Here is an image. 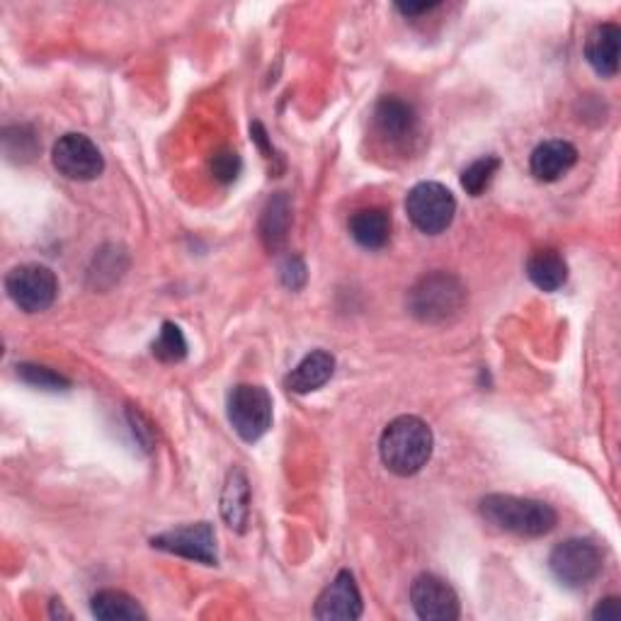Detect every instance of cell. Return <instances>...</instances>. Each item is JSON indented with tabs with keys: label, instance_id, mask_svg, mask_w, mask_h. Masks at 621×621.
Returning a JSON list of instances; mask_svg holds the SVG:
<instances>
[{
	"label": "cell",
	"instance_id": "6da1fadb",
	"mask_svg": "<svg viewBox=\"0 0 621 621\" xmlns=\"http://www.w3.org/2000/svg\"><path fill=\"white\" fill-rule=\"evenodd\" d=\"M434 438L426 420L401 416L381 432L379 454L386 469L396 476H416L432 457Z\"/></svg>",
	"mask_w": 621,
	"mask_h": 621
},
{
	"label": "cell",
	"instance_id": "7a4b0ae2",
	"mask_svg": "<svg viewBox=\"0 0 621 621\" xmlns=\"http://www.w3.org/2000/svg\"><path fill=\"white\" fill-rule=\"evenodd\" d=\"M485 522L517 536H544L556 527L558 515L548 503L517 495H485L481 500Z\"/></svg>",
	"mask_w": 621,
	"mask_h": 621
},
{
	"label": "cell",
	"instance_id": "3957f363",
	"mask_svg": "<svg viewBox=\"0 0 621 621\" xmlns=\"http://www.w3.org/2000/svg\"><path fill=\"white\" fill-rule=\"evenodd\" d=\"M466 306V287L449 273H430L420 277L408 292V310L420 324H447Z\"/></svg>",
	"mask_w": 621,
	"mask_h": 621
},
{
	"label": "cell",
	"instance_id": "277c9868",
	"mask_svg": "<svg viewBox=\"0 0 621 621\" xmlns=\"http://www.w3.org/2000/svg\"><path fill=\"white\" fill-rule=\"evenodd\" d=\"M406 214L418 231L440 236L454 221L457 200L442 182H418L406 197Z\"/></svg>",
	"mask_w": 621,
	"mask_h": 621
},
{
	"label": "cell",
	"instance_id": "5b68a950",
	"mask_svg": "<svg viewBox=\"0 0 621 621\" xmlns=\"http://www.w3.org/2000/svg\"><path fill=\"white\" fill-rule=\"evenodd\" d=\"M548 568L558 583L578 590L593 583L603 571V554L587 540H566L554 546Z\"/></svg>",
	"mask_w": 621,
	"mask_h": 621
},
{
	"label": "cell",
	"instance_id": "8992f818",
	"mask_svg": "<svg viewBox=\"0 0 621 621\" xmlns=\"http://www.w3.org/2000/svg\"><path fill=\"white\" fill-rule=\"evenodd\" d=\"M5 292L25 314H41L56 302L59 279L47 265H17L5 277Z\"/></svg>",
	"mask_w": 621,
	"mask_h": 621
},
{
	"label": "cell",
	"instance_id": "52a82bcc",
	"mask_svg": "<svg viewBox=\"0 0 621 621\" xmlns=\"http://www.w3.org/2000/svg\"><path fill=\"white\" fill-rule=\"evenodd\" d=\"M229 420L238 438L257 442L273 428V396L255 384L236 386L229 396Z\"/></svg>",
	"mask_w": 621,
	"mask_h": 621
},
{
	"label": "cell",
	"instance_id": "ba28073f",
	"mask_svg": "<svg viewBox=\"0 0 621 621\" xmlns=\"http://www.w3.org/2000/svg\"><path fill=\"white\" fill-rule=\"evenodd\" d=\"M51 163L64 178L78 182L96 180L105 170V159L86 134H64L51 149Z\"/></svg>",
	"mask_w": 621,
	"mask_h": 621
},
{
	"label": "cell",
	"instance_id": "9c48e42d",
	"mask_svg": "<svg viewBox=\"0 0 621 621\" xmlns=\"http://www.w3.org/2000/svg\"><path fill=\"white\" fill-rule=\"evenodd\" d=\"M151 546L204 566H216V558H219V554H216V534L210 522L185 524L178 527V530L163 532L153 536Z\"/></svg>",
	"mask_w": 621,
	"mask_h": 621
},
{
	"label": "cell",
	"instance_id": "30bf717a",
	"mask_svg": "<svg viewBox=\"0 0 621 621\" xmlns=\"http://www.w3.org/2000/svg\"><path fill=\"white\" fill-rule=\"evenodd\" d=\"M410 603L416 614L426 621L459 619V597L449 583L432 573H422L410 587Z\"/></svg>",
	"mask_w": 621,
	"mask_h": 621
},
{
	"label": "cell",
	"instance_id": "8fae6325",
	"mask_svg": "<svg viewBox=\"0 0 621 621\" xmlns=\"http://www.w3.org/2000/svg\"><path fill=\"white\" fill-rule=\"evenodd\" d=\"M314 617L324 621L333 619L352 621L362 617V595L350 571H340L335 575V581L320 593Z\"/></svg>",
	"mask_w": 621,
	"mask_h": 621
},
{
	"label": "cell",
	"instance_id": "7c38bea8",
	"mask_svg": "<svg viewBox=\"0 0 621 621\" xmlns=\"http://www.w3.org/2000/svg\"><path fill=\"white\" fill-rule=\"evenodd\" d=\"M575 161H578V149L573 143H568L563 139H552L540 143V147L532 151L530 168L536 180L556 182L573 168Z\"/></svg>",
	"mask_w": 621,
	"mask_h": 621
},
{
	"label": "cell",
	"instance_id": "4fadbf2b",
	"mask_svg": "<svg viewBox=\"0 0 621 621\" xmlns=\"http://www.w3.org/2000/svg\"><path fill=\"white\" fill-rule=\"evenodd\" d=\"M619 45H621V29L614 23L597 25L593 33L587 35L585 59H587V64L595 68V74L605 76V78L617 76Z\"/></svg>",
	"mask_w": 621,
	"mask_h": 621
},
{
	"label": "cell",
	"instance_id": "5bb4252c",
	"mask_svg": "<svg viewBox=\"0 0 621 621\" xmlns=\"http://www.w3.org/2000/svg\"><path fill=\"white\" fill-rule=\"evenodd\" d=\"M221 515L226 524L236 532H245L248 517H251V485L243 469H231L226 476L224 493H221Z\"/></svg>",
	"mask_w": 621,
	"mask_h": 621
},
{
	"label": "cell",
	"instance_id": "9a60e30c",
	"mask_svg": "<svg viewBox=\"0 0 621 621\" xmlns=\"http://www.w3.org/2000/svg\"><path fill=\"white\" fill-rule=\"evenodd\" d=\"M335 371V357L326 350H314L287 377V389L294 393H310L326 384Z\"/></svg>",
	"mask_w": 621,
	"mask_h": 621
},
{
	"label": "cell",
	"instance_id": "2e32d148",
	"mask_svg": "<svg viewBox=\"0 0 621 621\" xmlns=\"http://www.w3.org/2000/svg\"><path fill=\"white\" fill-rule=\"evenodd\" d=\"M375 122L379 131L389 139H406L416 129V110L410 102L401 98H381L375 110Z\"/></svg>",
	"mask_w": 621,
	"mask_h": 621
},
{
	"label": "cell",
	"instance_id": "e0dca14e",
	"mask_svg": "<svg viewBox=\"0 0 621 621\" xmlns=\"http://www.w3.org/2000/svg\"><path fill=\"white\" fill-rule=\"evenodd\" d=\"M350 236L367 251H379L391 238V216L384 210H377V206L359 210L350 219Z\"/></svg>",
	"mask_w": 621,
	"mask_h": 621
},
{
	"label": "cell",
	"instance_id": "ac0fdd59",
	"mask_svg": "<svg viewBox=\"0 0 621 621\" xmlns=\"http://www.w3.org/2000/svg\"><path fill=\"white\" fill-rule=\"evenodd\" d=\"M527 277L542 292H558L568 282V265L561 253L544 248V251H534L527 261Z\"/></svg>",
	"mask_w": 621,
	"mask_h": 621
},
{
	"label": "cell",
	"instance_id": "d6986e66",
	"mask_svg": "<svg viewBox=\"0 0 621 621\" xmlns=\"http://www.w3.org/2000/svg\"><path fill=\"white\" fill-rule=\"evenodd\" d=\"M289 224H292V204H289L284 192H277L270 197V202L265 204L261 216V241L267 251L275 253L284 245Z\"/></svg>",
	"mask_w": 621,
	"mask_h": 621
},
{
	"label": "cell",
	"instance_id": "ffe728a7",
	"mask_svg": "<svg viewBox=\"0 0 621 621\" xmlns=\"http://www.w3.org/2000/svg\"><path fill=\"white\" fill-rule=\"evenodd\" d=\"M90 609H92V617L105 619V621L147 619V612L139 607L137 599L127 593H122V590H100L98 595H92Z\"/></svg>",
	"mask_w": 621,
	"mask_h": 621
},
{
	"label": "cell",
	"instance_id": "44dd1931",
	"mask_svg": "<svg viewBox=\"0 0 621 621\" xmlns=\"http://www.w3.org/2000/svg\"><path fill=\"white\" fill-rule=\"evenodd\" d=\"M498 168H500L498 155H483V159L473 161L469 168L461 173V188L471 197L483 194L485 190H489V185L493 182Z\"/></svg>",
	"mask_w": 621,
	"mask_h": 621
},
{
	"label": "cell",
	"instance_id": "7402d4cb",
	"mask_svg": "<svg viewBox=\"0 0 621 621\" xmlns=\"http://www.w3.org/2000/svg\"><path fill=\"white\" fill-rule=\"evenodd\" d=\"M151 350L161 362H182L185 357H188V340H185L180 326L165 320L161 328V335L159 340H155Z\"/></svg>",
	"mask_w": 621,
	"mask_h": 621
},
{
	"label": "cell",
	"instance_id": "603a6c76",
	"mask_svg": "<svg viewBox=\"0 0 621 621\" xmlns=\"http://www.w3.org/2000/svg\"><path fill=\"white\" fill-rule=\"evenodd\" d=\"M17 377L23 379L25 384L45 391H66L71 386V381L61 377L59 371L39 365H17Z\"/></svg>",
	"mask_w": 621,
	"mask_h": 621
},
{
	"label": "cell",
	"instance_id": "cb8c5ba5",
	"mask_svg": "<svg viewBox=\"0 0 621 621\" xmlns=\"http://www.w3.org/2000/svg\"><path fill=\"white\" fill-rule=\"evenodd\" d=\"M210 168H212L214 178L219 180V182H233L238 175H241V170H243V161H241V155H238L236 151L224 149L219 153H214Z\"/></svg>",
	"mask_w": 621,
	"mask_h": 621
},
{
	"label": "cell",
	"instance_id": "d4e9b609",
	"mask_svg": "<svg viewBox=\"0 0 621 621\" xmlns=\"http://www.w3.org/2000/svg\"><path fill=\"white\" fill-rule=\"evenodd\" d=\"M306 279H308V273H306V265H304L302 257H289L282 267L284 287L296 292V289H302L306 284Z\"/></svg>",
	"mask_w": 621,
	"mask_h": 621
},
{
	"label": "cell",
	"instance_id": "484cf974",
	"mask_svg": "<svg viewBox=\"0 0 621 621\" xmlns=\"http://www.w3.org/2000/svg\"><path fill=\"white\" fill-rule=\"evenodd\" d=\"M619 617H621L619 597L599 599V605L593 609V619H597V621H617Z\"/></svg>",
	"mask_w": 621,
	"mask_h": 621
},
{
	"label": "cell",
	"instance_id": "4316f807",
	"mask_svg": "<svg viewBox=\"0 0 621 621\" xmlns=\"http://www.w3.org/2000/svg\"><path fill=\"white\" fill-rule=\"evenodd\" d=\"M403 15H408V17H416L420 13H430V10L438 8V3H398L396 5Z\"/></svg>",
	"mask_w": 621,
	"mask_h": 621
}]
</instances>
